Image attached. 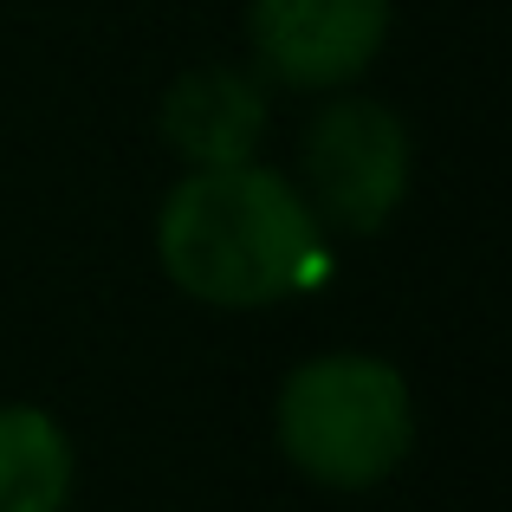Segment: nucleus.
Returning a JSON list of instances; mask_svg holds the SVG:
<instances>
[{
	"instance_id": "7ed1b4c3",
	"label": "nucleus",
	"mask_w": 512,
	"mask_h": 512,
	"mask_svg": "<svg viewBox=\"0 0 512 512\" xmlns=\"http://www.w3.org/2000/svg\"><path fill=\"white\" fill-rule=\"evenodd\" d=\"M305 188L318 227L376 234L409 188V130L370 98H331L305 130Z\"/></svg>"
},
{
	"instance_id": "20e7f679",
	"label": "nucleus",
	"mask_w": 512,
	"mask_h": 512,
	"mask_svg": "<svg viewBox=\"0 0 512 512\" xmlns=\"http://www.w3.org/2000/svg\"><path fill=\"white\" fill-rule=\"evenodd\" d=\"M389 0H253V52L292 91H331L376 59Z\"/></svg>"
},
{
	"instance_id": "39448f33",
	"label": "nucleus",
	"mask_w": 512,
	"mask_h": 512,
	"mask_svg": "<svg viewBox=\"0 0 512 512\" xmlns=\"http://www.w3.org/2000/svg\"><path fill=\"white\" fill-rule=\"evenodd\" d=\"M260 130H266V98L240 72H188L163 98V137L195 169L247 163Z\"/></svg>"
},
{
	"instance_id": "f03ea898",
	"label": "nucleus",
	"mask_w": 512,
	"mask_h": 512,
	"mask_svg": "<svg viewBox=\"0 0 512 512\" xmlns=\"http://www.w3.org/2000/svg\"><path fill=\"white\" fill-rule=\"evenodd\" d=\"M415 441L409 383L383 357H318L286 376L279 448L318 487H376Z\"/></svg>"
},
{
	"instance_id": "423d86ee",
	"label": "nucleus",
	"mask_w": 512,
	"mask_h": 512,
	"mask_svg": "<svg viewBox=\"0 0 512 512\" xmlns=\"http://www.w3.org/2000/svg\"><path fill=\"white\" fill-rule=\"evenodd\" d=\"M72 493V448L39 409H0V512H59Z\"/></svg>"
},
{
	"instance_id": "f257e3e1",
	"label": "nucleus",
	"mask_w": 512,
	"mask_h": 512,
	"mask_svg": "<svg viewBox=\"0 0 512 512\" xmlns=\"http://www.w3.org/2000/svg\"><path fill=\"white\" fill-rule=\"evenodd\" d=\"M169 279L201 305H273L318 273V214L273 169H195L156 221Z\"/></svg>"
}]
</instances>
